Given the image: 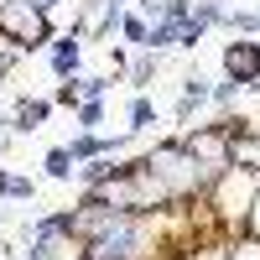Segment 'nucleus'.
I'll use <instances>...</instances> for the list:
<instances>
[{"mask_svg": "<svg viewBox=\"0 0 260 260\" xmlns=\"http://www.w3.org/2000/svg\"><path fill=\"white\" fill-rule=\"evenodd\" d=\"M0 37H6L11 47H47L52 21H47L42 6H31V0H6V6H0Z\"/></svg>", "mask_w": 260, "mask_h": 260, "instance_id": "f257e3e1", "label": "nucleus"}, {"mask_svg": "<svg viewBox=\"0 0 260 260\" xmlns=\"http://www.w3.org/2000/svg\"><path fill=\"white\" fill-rule=\"evenodd\" d=\"M224 78L240 83V89H250V83H260V42H229L224 47Z\"/></svg>", "mask_w": 260, "mask_h": 260, "instance_id": "f03ea898", "label": "nucleus"}, {"mask_svg": "<svg viewBox=\"0 0 260 260\" xmlns=\"http://www.w3.org/2000/svg\"><path fill=\"white\" fill-rule=\"evenodd\" d=\"M78 62H83V47H78V31L57 37V47H52V73H57V78H68V73H78Z\"/></svg>", "mask_w": 260, "mask_h": 260, "instance_id": "7ed1b4c3", "label": "nucleus"}, {"mask_svg": "<svg viewBox=\"0 0 260 260\" xmlns=\"http://www.w3.org/2000/svg\"><path fill=\"white\" fill-rule=\"evenodd\" d=\"M47 115H52V99H21L16 115H11V130H21V136H26V130H37Z\"/></svg>", "mask_w": 260, "mask_h": 260, "instance_id": "20e7f679", "label": "nucleus"}, {"mask_svg": "<svg viewBox=\"0 0 260 260\" xmlns=\"http://www.w3.org/2000/svg\"><path fill=\"white\" fill-rule=\"evenodd\" d=\"M151 125H156V104L146 94H136L130 99V130H151Z\"/></svg>", "mask_w": 260, "mask_h": 260, "instance_id": "39448f33", "label": "nucleus"}, {"mask_svg": "<svg viewBox=\"0 0 260 260\" xmlns=\"http://www.w3.org/2000/svg\"><path fill=\"white\" fill-rule=\"evenodd\" d=\"M156 68H161V57H156V52H151V47H146V52L136 57V68H130V78H136V89H146V83H151V78H156Z\"/></svg>", "mask_w": 260, "mask_h": 260, "instance_id": "423d86ee", "label": "nucleus"}, {"mask_svg": "<svg viewBox=\"0 0 260 260\" xmlns=\"http://www.w3.org/2000/svg\"><path fill=\"white\" fill-rule=\"evenodd\" d=\"M47 177H57V182H68V177H73V156H68V146L47 151Z\"/></svg>", "mask_w": 260, "mask_h": 260, "instance_id": "0eeeda50", "label": "nucleus"}, {"mask_svg": "<svg viewBox=\"0 0 260 260\" xmlns=\"http://www.w3.org/2000/svg\"><path fill=\"white\" fill-rule=\"evenodd\" d=\"M208 99H213V104H219V110L229 115L234 104H240V83H229V78H224V83H213V89H208Z\"/></svg>", "mask_w": 260, "mask_h": 260, "instance_id": "6e6552de", "label": "nucleus"}, {"mask_svg": "<svg viewBox=\"0 0 260 260\" xmlns=\"http://www.w3.org/2000/svg\"><path fill=\"white\" fill-rule=\"evenodd\" d=\"M120 31L136 42V47H146V21H141V16H120Z\"/></svg>", "mask_w": 260, "mask_h": 260, "instance_id": "1a4fd4ad", "label": "nucleus"}, {"mask_svg": "<svg viewBox=\"0 0 260 260\" xmlns=\"http://www.w3.org/2000/svg\"><path fill=\"white\" fill-rule=\"evenodd\" d=\"M245 234L260 240V187H255V203H250V213H245Z\"/></svg>", "mask_w": 260, "mask_h": 260, "instance_id": "9d476101", "label": "nucleus"}, {"mask_svg": "<svg viewBox=\"0 0 260 260\" xmlns=\"http://www.w3.org/2000/svg\"><path fill=\"white\" fill-rule=\"evenodd\" d=\"M78 120H83V125H99V120H104V104H99V99H89V104L78 110Z\"/></svg>", "mask_w": 260, "mask_h": 260, "instance_id": "9b49d317", "label": "nucleus"}, {"mask_svg": "<svg viewBox=\"0 0 260 260\" xmlns=\"http://www.w3.org/2000/svg\"><path fill=\"white\" fill-rule=\"evenodd\" d=\"M16 57H21V47H11V42H6V37H0V73H6V68H11V62H16Z\"/></svg>", "mask_w": 260, "mask_h": 260, "instance_id": "f8f14e48", "label": "nucleus"}, {"mask_svg": "<svg viewBox=\"0 0 260 260\" xmlns=\"http://www.w3.org/2000/svg\"><path fill=\"white\" fill-rule=\"evenodd\" d=\"M0 6H6V0H0Z\"/></svg>", "mask_w": 260, "mask_h": 260, "instance_id": "ddd939ff", "label": "nucleus"}]
</instances>
